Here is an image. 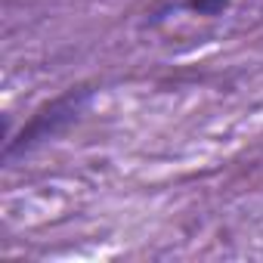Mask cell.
Instances as JSON below:
<instances>
[{
	"mask_svg": "<svg viewBox=\"0 0 263 263\" xmlns=\"http://www.w3.org/2000/svg\"><path fill=\"white\" fill-rule=\"evenodd\" d=\"M96 93H99V84L81 81V84H71V87L59 90L56 96L44 99L16 134L0 143V164L10 167V164L22 161L25 155L37 152L41 146H50L53 140L65 137L90 111V105L96 102Z\"/></svg>",
	"mask_w": 263,
	"mask_h": 263,
	"instance_id": "cell-1",
	"label": "cell"
},
{
	"mask_svg": "<svg viewBox=\"0 0 263 263\" xmlns=\"http://www.w3.org/2000/svg\"><path fill=\"white\" fill-rule=\"evenodd\" d=\"M232 0H180L177 10H189L192 16H204V19H217L223 13H229Z\"/></svg>",
	"mask_w": 263,
	"mask_h": 263,
	"instance_id": "cell-2",
	"label": "cell"
}]
</instances>
